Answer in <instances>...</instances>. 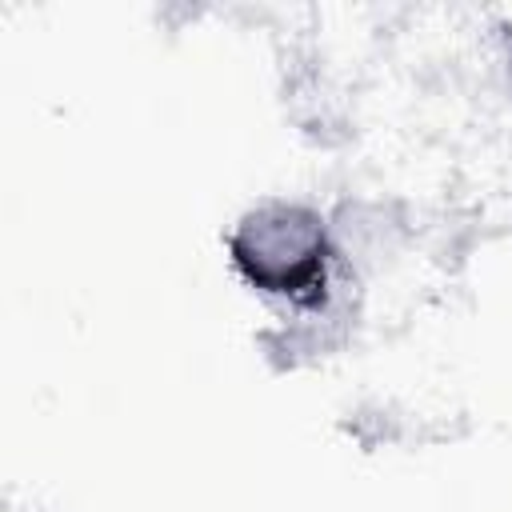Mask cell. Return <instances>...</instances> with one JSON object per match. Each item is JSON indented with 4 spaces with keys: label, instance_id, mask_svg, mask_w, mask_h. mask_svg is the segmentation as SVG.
Wrapping results in <instances>:
<instances>
[{
    "label": "cell",
    "instance_id": "cell-1",
    "mask_svg": "<svg viewBox=\"0 0 512 512\" xmlns=\"http://www.w3.org/2000/svg\"><path fill=\"white\" fill-rule=\"evenodd\" d=\"M240 276L272 296H288L296 304L324 300L328 284V236L324 220L300 204H260L240 220L228 240Z\"/></svg>",
    "mask_w": 512,
    "mask_h": 512
}]
</instances>
